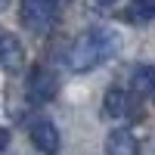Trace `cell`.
<instances>
[{"instance_id":"7","label":"cell","mask_w":155,"mask_h":155,"mask_svg":"<svg viewBox=\"0 0 155 155\" xmlns=\"http://www.w3.org/2000/svg\"><path fill=\"white\" fill-rule=\"evenodd\" d=\"M102 109H106V115H112V118H127V115H130V96H127L121 87H112L106 93Z\"/></svg>"},{"instance_id":"2","label":"cell","mask_w":155,"mask_h":155,"mask_svg":"<svg viewBox=\"0 0 155 155\" xmlns=\"http://www.w3.org/2000/svg\"><path fill=\"white\" fill-rule=\"evenodd\" d=\"M19 19L28 31L44 34V31H50V25L56 19V3H50V0H22Z\"/></svg>"},{"instance_id":"1","label":"cell","mask_w":155,"mask_h":155,"mask_svg":"<svg viewBox=\"0 0 155 155\" xmlns=\"http://www.w3.org/2000/svg\"><path fill=\"white\" fill-rule=\"evenodd\" d=\"M121 50V34L112 31V28H90L84 34L74 37V44L68 50V68L84 74L90 68L109 62L115 53Z\"/></svg>"},{"instance_id":"9","label":"cell","mask_w":155,"mask_h":155,"mask_svg":"<svg viewBox=\"0 0 155 155\" xmlns=\"http://www.w3.org/2000/svg\"><path fill=\"white\" fill-rule=\"evenodd\" d=\"M124 19L134 22V25H146V22H152V19H155V0H134V3L127 6Z\"/></svg>"},{"instance_id":"8","label":"cell","mask_w":155,"mask_h":155,"mask_svg":"<svg viewBox=\"0 0 155 155\" xmlns=\"http://www.w3.org/2000/svg\"><path fill=\"white\" fill-rule=\"evenodd\" d=\"M134 90H137V96L155 99V65H137L134 68Z\"/></svg>"},{"instance_id":"3","label":"cell","mask_w":155,"mask_h":155,"mask_svg":"<svg viewBox=\"0 0 155 155\" xmlns=\"http://www.w3.org/2000/svg\"><path fill=\"white\" fill-rule=\"evenodd\" d=\"M25 93H28V99H34V102H50V99H56V93H59L56 74L50 71V68L34 65V68L28 71V78H25Z\"/></svg>"},{"instance_id":"6","label":"cell","mask_w":155,"mask_h":155,"mask_svg":"<svg viewBox=\"0 0 155 155\" xmlns=\"http://www.w3.org/2000/svg\"><path fill=\"white\" fill-rule=\"evenodd\" d=\"M25 59V50H22V41L16 34H0V68L3 71H12L19 68Z\"/></svg>"},{"instance_id":"11","label":"cell","mask_w":155,"mask_h":155,"mask_svg":"<svg viewBox=\"0 0 155 155\" xmlns=\"http://www.w3.org/2000/svg\"><path fill=\"white\" fill-rule=\"evenodd\" d=\"M99 6H112V3H118V0H96Z\"/></svg>"},{"instance_id":"12","label":"cell","mask_w":155,"mask_h":155,"mask_svg":"<svg viewBox=\"0 0 155 155\" xmlns=\"http://www.w3.org/2000/svg\"><path fill=\"white\" fill-rule=\"evenodd\" d=\"M3 9H6V0H0V12H3Z\"/></svg>"},{"instance_id":"5","label":"cell","mask_w":155,"mask_h":155,"mask_svg":"<svg viewBox=\"0 0 155 155\" xmlns=\"http://www.w3.org/2000/svg\"><path fill=\"white\" fill-rule=\"evenodd\" d=\"M106 155H140V140L127 127H118L106 137Z\"/></svg>"},{"instance_id":"13","label":"cell","mask_w":155,"mask_h":155,"mask_svg":"<svg viewBox=\"0 0 155 155\" xmlns=\"http://www.w3.org/2000/svg\"><path fill=\"white\" fill-rule=\"evenodd\" d=\"M50 3H56V0H50Z\"/></svg>"},{"instance_id":"4","label":"cell","mask_w":155,"mask_h":155,"mask_svg":"<svg viewBox=\"0 0 155 155\" xmlns=\"http://www.w3.org/2000/svg\"><path fill=\"white\" fill-rule=\"evenodd\" d=\"M28 134H31V143L37 146V152H44V155H56L59 152V130H56L53 121L37 118V121H31Z\"/></svg>"},{"instance_id":"10","label":"cell","mask_w":155,"mask_h":155,"mask_svg":"<svg viewBox=\"0 0 155 155\" xmlns=\"http://www.w3.org/2000/svg\"><path fill=\"white\" fill-rule=\"evenodd\" d=\"M6 143H9V130H3V127H0V152L6 149Z\"/></svg>"}]
</instances>
